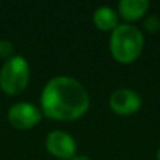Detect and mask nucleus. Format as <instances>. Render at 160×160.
<instances>
[{
  "mask_svg": "<svg viewBox=\"0 0 160 160\" xmlns=\"http://www.w3.org/2000/svg\"><path fill=\"white\" fill-rule=\"evenodd\" d=\"M30 80V65L22 55H14L0 69V87L6 94H18L27 87Z\"/></svg>",
  "mask_w": 160,
  "mask_h": 160,
  "instance_id": "nucleus-3",
  "label": "nucleus"
},
{
  "mask_svg": "<svg viewBox=\"0 0 160 160\" xmlns=\"http://www.w3.org/2000/svg\"><path fill=\"white\" fill-rule=\"evenodd\" d=\"M41 108L28 101L16 102L7 110V119L10 125L18 129H28V128L35 127L41 121Z\"/></svg>",
  "mask_w": 160,
  "mask_h": 160,
  "instance_id": "nucleus-4",
  "label": "nucleus"
},
{
  "mask_svg": "<svg viewBox=\"0 0 160 160\" xmlns=\"http://www.w3.org/2000/svg\"><path fill=\"white\" fill-rule=\"evenodd\" d=\"M149 8L148 0H121L118 3V11L125 21H136Z\"/></svg>",
  "mask_w": 160,
  "mask_h": 160,
  "instance_id": "nucleus-7",
  "label": "nucleus"
},
{
  "mask_svg": "<svg viewBox=\"0 0 160 160\" xmlns=\"http://www.w3.org/2000/svg\"><path fill=\"white\" fill-rule=\"evenodd\" d=\"M41 111L58 121H73L83 117L90 107V97L84 86L70 76H56L41 91Z\"/></svg>",
  "mask_w": 160,
  "mask_h": 160,
  "instance_id": "nucleus-1",
  "label": "nucleus"
},
{
  "mask_svg": "<svg viewBox=\"0 0 160 160\" xmlns=\"http://www.w3.org/2000/svg\"><path fill=\"white\" fill-rule=\"evenodd\" d=\"M45 148L52 156L56 159L70 160L73 156H76V141L70 133L61 129L51 131L45 139Z\"/></svg>",
  "mask_w": 160,
  "mask_h": 160,
  "instance_id": "nucleus-5",
  "label": "nucleus"
},
{
  "mask_svg": "<svg viewBox=\"0 0 160 160\" xmlns=\"http://www.w3.org/2000/svg\"><path fill=\"white\" fill-rule=\"evenodd\" d=\"M110 108L118 115H132L142 107V98L135 90L117 88L110 96Z\"/></svg>",
  "mask_w": 160,
  "mask_h": 160,
  "instance_id": "nucleus-6",
  "label": "nucleus"
},
{
  "mask_svg": "<svg viewBox=\"0 0 160 160\" xmlns=\"http://www.w3.org/2000/svg\"><path fill=\"white\" fill-rule=\"evenodd\" d=\"M11 56H14L13 42L8 41V39H0V58L7 61Z\"/></svg>",
  "mask_w": 160,
  "mask_h": 160,
  "instance_id": "nucleus-9",
  "label": "nucleus"
},
{
  "mask_svg": "<svg viewBox=\"0 0 160 160\" xmlns=\"http://www.w3.org/2000/svg\"><path fill=\"white\" fill-rule=\"evenodd\" d=\"M70 160H90V159H88L86 155H76V156H73Z\"/></svg>",
  "mask_w": 160,
  "mask_h": 160,
  "instance_id": "nucleus-11",
  "label": "nucleus"
},
{
  "mask_svg": "<svg viewBox=\"0 0 160 160\" xmlns=\"http://www.w3.org/2000/svg\"><path fill=\"white\" fill-rule=\"evenodd\" d=\"M145 27H146V30H149L150 32H155V31L160 30V20L155 16L149 17V18H146V21H145Z\"/></svg>",
  "mask_w": 160,
  "mask_h": 160,
  "instance_id": "nucleus-10",
  "label": "nucleus"
},
{
  "mask_svg": "<svg viewBox=\"0 0 160 160\" xmlns=\"http://www.w3.org/2000/svg\"><path fill=\"white\" fill-rule=\"evenodd\" d=\"M156 160H160V149L158 150V153H156Z\"/></svg>",
  "mask_w": 160,
  "mask_h": 160,
  "instance_id": "nucleus-12",
  "label": "nucleus"
},
{
  "mask_svg": "<svg viewBox=\"0 0 160 160\" xmlns=\"http://www.w3.org/2000/svg\"><path fill=\"white\" fill-rule=\"evenodd\" d=\"M93 22L98 30L112 32L118 27V14L112 7L101 6L93 14Z\"/></svg>",
  "mask_w": 160,
  "mask_h": 160,
  "instance_id": "nucleus-8",
  "label": "nucleus"
},
{
  "mask_svg": "<svg viewBox=\"0 0 160 160\" xmlns=\"http://www.w3.org/2000/svg\"><path fill=\"white\" fill-rule=\"evenodd\" d=\"M145 39L139 28L131 24H118L111 32L110 51L119 63H131L141 56Z\"/></svg>",
  "mask_w": 160,
  "mask_h": 160,
  "instance_id": "nucleus-2",
  "label": "nucleus"
}]
</instances>
